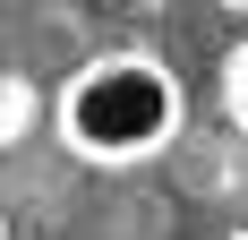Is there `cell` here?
I'll return each mask as SVG.
<instances>
[{"label":"cell","instance_id":"obj_1","mask_svg":"<svg viewBox=\"0 0 248 240\" xmlns=\"http://www.w3.org/2000/svg\"><path fill=\"white\" fill-rule=\"evenodd\" d=\"M180 112H188V95L154 51H94L86 69L60 77L51 137L86 171H137L180 137Z\"/></svg>","mask_w":248,"mask_h":240},{"label":"cell","instance_id":"obj_2","mask_svg":"<svg viewBox=\"0 0 248 240\" xmlns=\"http://www.w3.org/2000/svg\"><path fill=\"white\" fill-rule=\"evenodd\" d=\"M223 103H231V120L248 129V43H231V60H223Z\"/></svg>","mask_w":248,"mask_h":240},{"label":"cell","instance_id":"obj_3","mask_svg":"<svg viewBox=\"0 0 248 240\" xmlns=\"http://www.w3.org/2000/svg\"><path fill=\"white\" fill-rule=\"evenodd\" d=\"M26 112H34V86L9 69V112H0V137H26Z\"/></svg>","mask_w":248,"mask_h":240}]
</instances>
